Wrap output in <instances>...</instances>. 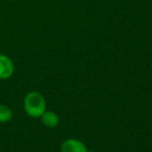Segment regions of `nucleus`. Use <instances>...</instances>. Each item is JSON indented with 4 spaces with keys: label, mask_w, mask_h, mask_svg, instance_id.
Returning <instances> with one entry per match:
<instances>
[{
    "label": "nucleus",
    "mask_w": 152,
    "mask_h": 152,
    "mask_svg": "<svg viewBox=\"0 0 152 152\" xmlns=\"http://www.w3.org/2000/svg\"><path fill=\"white\" fill-rule=\"evenodd\" d=\"M15 72L14 62L8 56L0 54V80H6L12 76Z\"/></svg>",
    "instance_id": "nucleus-2"
},
{
    "label": "nucleus",
    "mask_w": 152,
    "mask_h": 152,
    "mask_svg": "<svg viewBox=\"0 0 152 152\" xmlns=\"http://www.w3.org/2000/svg\"><path fill=\"white\" fill-rule=\"evenodd\" d=\"M12 118V111L5 104H0V123H6Z\"/></svg>",
    "instance_id": "nucleus-5"
},
{
    "label": "nucleus",
    "mask_w": 152,
    "mask_h": 152,
    "mask_svg": "<svg viewBox=\"0 0 152 152\" xmlns=\"http://www.w3.org/2000/svg\"><path fill=\"white\" fill-rule=\"evenodd\" d=\"M60 152H88L84 143L76 139H67L60 146Z\"/></svg>",
    "instance_id": "nucleus-3"
},
{
    "label": "nucleus",
    "mask_w": 152,
    "mask_h": 152,
    "mask_svg": "<svg viewBox=\"0 0 152 152\" xmlns=\"http://www.w3.org/2000/svg\"><path fill=\"white\" fill-rule=\"evenodd\" d=\"M23 108L29 117L38 118L47 109L46 99L39 92L31 91L26 94L23 100Z\"/></svg>",
    "instance_id": "nucleus-1"
},
{
    "label": "nucleus",
    "mask_w": 152,
    "mask_h": 152,
    "mask_svg": "<svg viewBox=\"0 0 152 152\" xmlns=\"http://www.w3.org/2000/svg\"><path fill=\"white\" fill-rule=\"evenodd\" d=\"M40 119H42V122L45 126L47 127H56L59 123V117L58 115L56 114L53 111H45L44 114L40 116Z\"/></svg>",
    "instance_id": "nucleus-4"
}]
</instances>
